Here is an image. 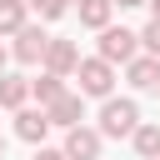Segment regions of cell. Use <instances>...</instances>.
I'll use <instances>...</instances> for the list:
<instances>
[{
	"mask_svg": "<svg viewBox=\"0 0 160 160\" xmlns=\"http://www.w3.org/2000/svg\"><path fill=\"white\" fill-rule=\"evenodd\" d=\"M140 125V105L135 100H115V95H105V105H100V140H120V135H130Z\"/></svg>",
	"mask_w": 160,
	"mask_h": 160,
	"instance_id": "obj_1",
	"label": "cell"
},
{
	"mask_svg": "<svg viewBox=\"0 0 160 160\" xmlns=\"http://www.w3.org/2000/svg\"><path fill=\"white\" fill-rule=\"evenodd\" d=\"M70 75L80 80V95H95V100H105V95L115 90V65H110V60H100V55L80 60V65H75Z\"/></svg>",
	"mask_w": 160,
	"mask_h": 160,
	"instance_id": "obj_2",
	"label": "cell"
},
{
	"mask_svg": "<svg viewBox=\"0 0 160 160\" xmlns=\"http://www.w3.org/2000/svg\"><path fill=\"white\" fill-rule=\"evenodd\" d=\"M135 50H140V35H135V30H125V25H100V60L125 65Z\"/></svg>",
	"mask_w": 160,
	"mask_h": 160,
	"instance_id": "obj_3",
	"label": "cell"
},
{
	"mask_svg": "<svg viewBox=\"0 0 160 160\" xmlns=\"http://www.w3.org/2000/svg\"><path fill=\"white\" fill-rule=\"evenodd\" d=\"M45 45H50V35H45L40 25H30V20H25V25L15 30V45H10V55H15L20 65H40V55H45Z\"/></svg>",
	"mask_w": 160,
	"mask_h": 160,
	"instance_id": "obj_4",
	"label": "cell"
},
{
	"mask_svg": "<svg viewBox=\"0 0 160 160\" xmlns=\"http://www.w3.org/2000/svg\"><path fill=\"white\" fill-rule=\"evenodd\" d=\"M45 110V120L50 125H60V130H70V125H80L85 120V95H70V90H60L50 105H40Z\"/></svg>",
	"mask_w": 160,
	"mask_h": 160,
	"instance_id": "obj_5",
	"label": "cell"
},
{
	"mask_svg": "<svg viewBox=\"0 0 160 160\" xmlns=\"http://www.w3.org/2000/svg\"><path fill=\"white\" fill-rule=\"evenodd\" d=\"M40 65H45L50 75H70V70L80 65V45H75V40H55V35H50V45H45Z\"/></svg>",
	"mask_w": 160,
	"mask_h": 160,
	"instance_id": "obj_6",
	"label": "cell"
},
{
	"mask_svg": "<svg viewBox=\"0 0 160 160\" xmlns=\"http://www.w3.org/2000/svg\"><path fill=\"white\" fill-rule=\"evenodd\" d=\"M65 160H100V130L70 125L65 130Z\"/></svg>",
	"mask_w": 160,
	"mask_h": 160,
	"instance_id": "obj_7",
	"label": "cell"
},
{
	"mask_svg": "<svg viewBox=\"0 0 160 160\" xmlns=\"http://www.w3.org/2000/svg\"><path fill=\"white\" fill-rule=\"evenodd\" d=\"M125 80L135 90H160V55H130L125 60Z\"/></svg>",
	"mask_w": 160,
	"mask_h": 160,
	"instance_id": "obj_8",
	"label": "cell"
},
{
	"mask_svg": "<svg viewBox=\"0 0 160 160\" xmlns=\"http://www.w3.org/2000/svg\"><path fill=\"white\" fill-rule=\"evenodd\" d=\"M15 135H20L25 145H40V140L50 135V120H45V110H30V105H20V110H15Z\"/></svg>",
	"mask_w": 160,
	"mask_h": 160,
	"instance_id": "obj_9",
	"label": "cell"
},
{
	"mask_svg": "<svg viewBox=\"0 0 160 160\" xmlns=\"http://www.w3.org/2000/svg\"><path fill=\"white\" fill-rule=\"evenodd\" d=\"M30 100V80L25 75H5L0 70V110H20Z\"/></svg>",
	"mask_w": 160,
	"mask_h": 160,
	"instance_id": "obj_10",
	"label": "cell"
},
{
	"mask_svg": "<svg viewBox=\"0 0 160 160\" xmlns=\"http://www.w3.org/2000/svg\"><path fill=\"white\" fill-rule=\"evenodd\" d=\"M110 10H115V0H80V25H90V30L110 25Z\"/></svg>",
	"mask_w": 160,
	"mask_h": 160,
	"instance_id": "obj_11",
	"label": "cell"
},
{
	"mask_svg": "<svg viewBox=\"0 0 160 160\" xmlns=\"http://www.w3.org/2000/svg\"><path fill=\"white\" fill-rule=\"evenodd\" d=\"M130 140H135V150H140L145 160H155V155H160V125H135V130H130Z\"/></svg>",
	"mask_w": 160,
	"mask_h": 160,
	"instance_id": "obj_12",
	"label": "cell"
},
{
	"mask_svg": "<svg viewBox=\"0 0 160 160\" xmlns=\"http://www.w3.org/2000/svg\"><path fill=\"white\" fill-rule=\"evenodd\" d=\"M60 90H65V75H50V70H45L40 80H30V95H35L40 105H50V100H55Z\"/></svg>",
	"mask_w": 160,
	"mask_h": 160,
	"instance_id": "obj_13",
	"label": "cell"
},
{
	"mask_svg": "<svg viewBox=\"0 0 160 160\" xmlns=\"http://www.w3.org/2000/svg\"><path fill=\"white\" fill-rule=\"evenodd\" d=\"M25 25V0H0V35H15Z\"/></svg>",
	"mask_w": 160,
	"mask_h": 160,
	"instance_id": "obj_14",
	"label": "cell"
},
{
	"mask_svg": "<svg viewBox=\"0 0 160 160\" xmlns=\"http://www.w3.org/2000/svg\"><path fill=\"white\" fill-rule=\"evenodd\" d=\"M140 45H145V55H160V20H150L140 30Z\"/></svg>",
	"mask_w": 160,
	"mask_h": 160,
	"instance_id": "obj_15",
	"label": "cell"
},
{
	"mask_svg": "<svg viewBox=\"0 0 160 160\" xmlns=\"http://www.w3.org/2000/svg\"><path fill=\"white\" fill-rule=\"evenodd\" d=\"M35 10H40V20H60L65 15V0H30Z\"/></svg>",
	"mask_w": 160,
	"mask_h": 160,
	"instance_id": "obj_16",
	"label": "cell"
},
{
	"mask_svg": "<svg viewBox=\"0 0 160 160\" xmlns=\"http://www.w3.org/2000/svg\"><path fill=\"white\" fill-rule=\"evenodd\" d=\"M35 160H65V150H45V145H40V150H35Z\"/></svg>",
	"mask_w": 160,
	"mask_h": 160,
	"instance_id": "obj_17",
	"label": "cell"
},
{
	"mask_svg": "<svg viewBox=\"0 0 160 160\" xmlns=\"http://www.w3.org/2000/svg\"><path fill=\"white\" fill-rule=\"evenodd\" d=\"M145 5H150V20H160V0H145Z\"/></svg>",
	"mask_w": 160,
	"mask_h": 160,
	"instance_id": "obj_18",
	"label": "cell"
},
{
	"mask_svg": "<svg viewBox=\"0 0 160 160\" xmlns=\"http://www.w3.org/2000/svg\"><path fill=\"white\" fill-rule=\"evenodd\" d=\"M115 5H145V0H115Z\"/></svg>",
	"mask_w": 160,
	"mask_h": 160,
	"instance_id": "obj_19",
	"label": "cell"
},
{
	"mask_svg": "<svg viewBox=\"0 0 160 160\" xmlns=\"http://www.w3.org/2000/svg\"><path fill=\"white\" fill-rule=\"evenodd\" d=\"M5 55H10V50H5V45H0V70H5Z\"/></svg>",
	"mask_w": 160,
	"mask_h": 160,
	"instance_id": "obj_20",
	"label": "cell"
},
{
	"mask_svg": "<svg viewBox=\"0 0 160 160\" xmlns=\"http://www.w3.org/2000/svg\"><path fill=\"white\" fill-rule=\"evenodd\" d=\"M0 160H5V140H0Z\"/></svg>",
	"mask_w": 160,
	"mask_h": 160,
	"instance_id": "obj_21",
	"label": "cell"
},
{
	"mask_svg": "<svg viewBox=\"0 0 160 160\" xmlns=\"http://www.w3.org/2000/svg\"><path fill=\"white\" fill-rule=\"evenodd\" d=\"M65 5H70V0H65Z\"/></svg>",
	"mask_w": 160,
	"mask_h": 160,
	"instance_id": "obj_22",
	"label": "cell"
},
{
	"mask_svg": "<svg viewBox=\"0 0 160 160\" xmlns=\"http://www.w3.org/2000/svg\"><path fill=\"white\" fill-rule=\"evenodd\" d=\"M155 160H160V155H155Z\"/></svg>",
	"mask_w": 160,
	"mask_h": 160,
	"instance_id": "obj_23",
	"label": "cell"
}]
</instances>
